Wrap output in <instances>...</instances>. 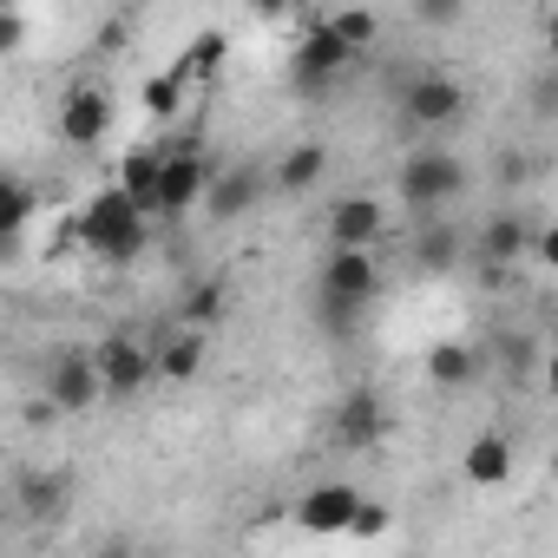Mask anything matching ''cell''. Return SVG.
Instances as JSON below:
<instances>
[{
  "instance_id": "cell-8",
  "label": "cell",
  "mask_w": 558,
  "mask_h": 558,
  "mask_svg": "<svg viewBox=\"0 0 558 558\" xmlns=\"http://www.w3.org/2000/svg\"><path fill=\"white\" fill-rule=\"evenodd\" d=\"M466 112V86L453 80V73H414L408 86H401V119L414 125V132H440V125H453Z\"/></svg>"
},
{
  "instance_id": "cell-16",
  "label": "cell",
  "mask_w": 558,
  "mask_h": 558,
  "mask_svg": "<svg viewBox=\"0 0 558 558\" xmlns=\"http://www.w3.org/2000/svg\"><path fill=\"white\" fill-rule=\"evenodd\" d=\"M421 368H427V381L440 388V395H460V388H473L480 375H486V349H473V342H434L427 355H421Z\"/></svg>"
},
{
  "instance_id": "cell-12",
  "label": "cell",
  "mask_w": 558,
  "mask_h": 558,
  "mask_svg": "<svg viewBox=\"0 0 558 558\" xmlns=\"http://www.w3.org/2000/svg\"><path fill=\"white\" fill-rule=\"evenodd\" d=\"M323 230H329V250H375L381 230H388V210H381L368 191H342V197L329 204Z\"/></svg>"
},
{
  "instance_id": "cell-30",
  "label": "cell",
  "mask_w": 558,
  "mask_h": 558,
  "mask_svg": "<svg viewBox=\"0 0 558 558\" xmlns=\"http://www.w3.org/2000/svg\"><path fill=\"white\" fill-rule=\"evenodd\" d=\"M395 525V512L381 506V499H362V512H355V525H349V538H381Z\"/></svg>"
},
{
  "instance_id": "cell-4",
  "label": "cell",
  "mask_w": 558,
  "mask_h": 558,
  "mask_svg": "<svg viewBox=\"0 0 558 558\" xmlns=\"http://www.w3.org/2000/svg\"><path fill=\"white\" fill-rule=\"evenodd\" d=\"M349 66H355V53L342 47V34L329 27V14H296V53H290L296 86H329Z\"/></svg>"
},
{
  "instance_id": "cell-24",
  "label": "cell",
  "mask_w": 558,
  "mask_h": 558,
  "mask_svg": "<svg viewBox=\"0 0 558 558\" xmlns=\"http://www.w3.org/2000/svg\"><path fill=\"white\" fill-rule=\"evenodd\" d=\"M223 60H230V34H223V27H197V34L184 40L178 73H184L191 86H204V80H217V73H223Z\"/></svg>"
},
{
  "instance_id": "cell-32",
  "label": "cell",
  "mask_w": 558,
  "mask_h": 558,
  "mask_svg": "<svg viewBox=\"0 0 558 558\" xmlns=\"http://www.w3.org/2000/svg\"><path fill=\"white\" fill-rule=\"evenodd\" d=\"M21 40H27V14L0 8V53H21Z\"/></svg>"
},
{
  "instance_id": "cell-15",
  "label": "cell",
  "mask_w": 558,
  "mask_h": 558,
  "mask_svg": "<svg viewBox=\"0 0 558 558\" xmlns=\"http://www.w3.org/2000/svg\"><path fill=\"white\" fill-rule=\"evenodd\" d=\"M256 204H263V171H256V165H223V171L210 178L204 217H210V223H236V217H250Z\"/></svg>"
},
{
  "instance_id": "cell-6",
  "label": "cell",
  "mask_w": 558,
  "mask_h": 558,
  "mask_svg": "<svg viewBox=\"0 0 558 558\" xmlns=\"http://www.w3.org/2000/svg\"><path fill=\"white\" fill-rule=\"evenodd\" d=\"M53 132H60V145H73V151L106 145V132H112V93H106L99 80L66 86V99L53 106Z\"/></svg>"
},
{
  "instance_id": "cell-14",
  "label": "cell",
  "mask_w": 558,
  "mask_h": 558,
  "mask_svg": "<svg viewBox=\"0 0 558 558\" xmlns=\"http://www.w3.org/2000/svg\"><path fill=\"white\" fill-rule=\"evenodd\" d=\"M532 223H525V210H493L486 223H480V236H473V263L480 269H512L525 250H532Z\"/></svg>"
},
{
  "instance_id": "cell-3",
  "label": "cell",
  "mask_w": 558,
  "mask_h": 558,
  "mask_svg": "<svg viewBox=\"0 0 558 558\" xmlns=\"http://www.w3.org/2000/svg\"><path fill=\"white\" fill-rule=\"evenodd\" d=\"M223 165L217 158H204L197 145H165V184H158V223H178V217H191V210H204V197H210V178H217Z\"/></svg>"
},
{
  "instance_id": "cell-10",
  "label": "cell",
  "mask_w": 558,
  "mask_h": 558,
  "mask_svg": "<svg viewBox=\"0 0 558 558\" xmlns=\"http://www.w3.org/2000/svg\"><path fill=\"white\" fill-rule=\"evenodd\" d=\"M93 355H99V375H106V395L112 401H132L138 388L158 381V349H145L138 336H106Z\"/></svg>"
},
{
  "instance_id": "cell-2",
  "label": "cell",
  "mask_w": 558,
  "mask_h": 558,
  "mask_svg": "<svg viewBox=\"0 0 558 558\" xmlns=\"http://www.w3.org/2000/svg\"><path fill=\"white\" fill-rule=\"evenodd\" d=\"M395 191H401V204L414 210V217H440L460 191H466V165L453 158V151H440V145H427V151H408L401 158V178H395Z\"/></svg>"
},
{
  "instance_id": "cell-27",
  "label": "cell",
  "mask_w": 558,
  "mask_h": 558,
  "mask_svg": "<svg viewBox=\"0 0 558 558\" xmlns=\"http://www.w3.org/2000/svg\"><path fill=\"white\" fill-rule=\"evenodd\" d=\"M329 27L342 34V47H349L355 60H362V53L381 40V14H362V8H342V14H329Z\"/></svg>"
},
{
  "instance_id": "cell-7",
  "label": "cell",
  "mask_w": 558,
  "mask_h": 558,
  "mask_svg": "<svg viewBox=\"0 0 558 558\" xmlns=\"http://www.w3.org/2000/svg\"><path fill=\"white\" fill-rule=\"evenodd\" d=\"M316 296L349 303V310H375L381 303V263H375V250H329Z\"/></svg>"
},
{
  "instance_id": "cell-20",
  "label": "cell",
  "mask_w": 558,
  "mask_h": 558,
  "mask_svg": "<svg viewBox=\"0 0 558 558\" xmlns=\"http://www.w3.org/2000/svg\"><path fill=\"white\" fill-rule=\"evenodd\" d=\"M460 250H466V236L447 217H421V230H414V269L421 276H447L460 263Z\"/></svg>"
},
{
  "instance_id": "cell-37",
  "label": "cell",
  "mask_w": 558,
  "mask_h": 558,
  "mask_svg": "<svg viewBox=\"0 0 558 558\" xmlns=\"http://www.w3.org/2000/svg\"><path fill=\"white\" fill-rule=\"evenodd\" d=\"M53 414H60V408H53L47 395H40V401H27V427H53Z\"/></svg>"
},
{
  "instance_id": "cell-22",
  "label": "cell",
  "mask_w": 558,
  "mask_h": 558,
  "mask_svg": "<svg viewBox=\"0 0 558 558\" xmlns=\"http://www.w3.org/2000/svg\"><path fill=\"white\" fill-rule=\"evenodd\" d=\"M460 473H466L473 486H506V473H512V440H506V434H473L466 453H460Z\"/></svg>"
},
{
  "instance_id": "cell-28",
  "label": "cell",
  "mask_w": 558,
  "mask_h": 558,
  "mask_svg": "<svg viewBox=\"0 0 558 558\" xmlns=\"http://www.w3.org/2000/svg\"><path fill=\"white\" fill-rule=\"evenodd\" d=\"M362 316H368V310H349V303L316 296V323H323V336H329V342H355V336H362Z\"/></svg>"
},
{
  "instance_id": "cell-9",
  "label": "cell",
  "mask_w": 558,
  "mask_h": 558,
  "mask_svg": "<svg viewBox=\"0 0 558 558\" xmlns=\"http://www.w3.org/2000/svg\"><path fill=\"white\" fill-rule=\"evenodd\" d=\"M329 440L336 447H349V453H368V447H381L388 440V401H381V388H349L342 401H336V414H329Z\"/></svg>"
},
{
  "instance_id": "cell-31",
  "label": "cell",
  "mask_w": 558,
  "mask_h": 558,
  "mask_svg": "<svg viewBox=\"0 0 558 558\" xmlns=\"http://www.w3.org/2000/svg\"><path fill=\"white\" fill-rule=\"evenodd\" d=\"M532 112H538V119H558V73H551V66L532 80Z\"/></svg>"
},
{
  "instance_id": "cell-38",
  "label": "cell",
  "mask_w": 558,
  "mask_h": 558,
  "mask_svg": "<svg viewBox=\"0 0 558 558\" xmlns=\"http://www.w3.org/2000/svg\"><path fill=\"white\" fill-rule=\"evenodd\" d=\"M538 381H545V395H551V401H558V349H551V355H545V375H538Z\"/></svg>"
},
{
  "instance_id": "cell-19",
  "label": "cell",
  "mask_w": 558,
  "mask_h": 558,
  "mask_svg": "<svg viewBox=\"0 0 558 558\" xmlns=\"http://www.w3.org/2000/svg\"><path fill=\"white\" fill-rule=\"evenodd\" d=\"M486 368H499V381H506V388H525L532 375H545V349H538L532 336L506 329V336H493V349H486Z\"/></svg>"
},
{
  "instance_id": "cell-29",
  "label": "cell",
  "mask_w": 558,
  "mask_h": 558,
  "mask_svg": "<svg viewBox=\"0 0 558 558\" xmlns=\"http://www.w3.org/2000/svg\"><path fill=\"white\" fill-rule=\"evenodd\" d=\"M466 21V8L460 0H414V27H434V34H447V27H460Z\"/></svg>"
},
{
  "instance_id": "cell-23",
  "label": "cell",
  "mask_w": 558,
  "mask_h": 558,
  "mask_svg": "<svg viewBox=\"0 0 558 558\" xmlns=\"http://www.w3.org/2000/svg\"><path fill=\"white\" fill-rule=\"evenodd\" d=\"M223 310H230V290L217 283V276H204V283H191V290L178 296L171 323H178V329H197V336H204V329H217V323H223Z\"/></svg>"
},
{
  "instance_id": "cell-21",
  "label": "cell",
  "mask_w": 558,
  "mask_h": 558,
  "mask_svg": "<svg viewBox=\"0 0 558 558\" xmlns=\"http://www.w3.org/2000/svg\"><path fill=\"white\" fill-rule=\"evenodd\" d=\"M204 355H210V342H204L197 329H171V336L158 342V381H171V388H184V381H197V368H204Z\"/></svg>"
},
{
  "instance_id": "cell-25",
  "label": "cell",
  "mask_w": 558,
  "mask_h": 558,
  "mask_svg": "<svg viewBox=\"0 0 558 558\" xmlns=\"http://www.w3.org/2000/svg\"><path fill=\"white\" fill-rule=\"evenodd\" d=\"M40 210V197H34V184L27 178H8V191H0V243H21V230H27V217Z\"/></svg>"
},
{
  "instance_id": "cell-1",
  "label": "cell",
  "mask_w": 558,
  "mask_h": 558,
  "mask_svg": "<svg viewBox=\"0 0 558 558\" xmlns=\"http://www.w3.org/2000/svg\"><path fill=\"white\" fill-rule=\"evenodd\" d=\"M73 236L99 256V263H138L145 256V243H151V223L138 217V204L119 191V184H106V191H93L86 204H80V217H73Z\"/></svg>"
},
{
  "instance_id": "cell-26",
  "label": "cell",
  "mask_w": 558,
  "mask_h": 558,
  "mask_svg": "<svg viewBox=\"0 0 558 558\" xmlns=\"http://www.w3.org/2000/svg\"><path fill=\"white\" fill-rule=\"evenodd\" d=\"M184 86H191V80H184L178 66H171V73H151V80L138 86V106H145V112L165 125V119H178V106H184Z\"/></svg>"
},
{
  "instance_id": "cell-11",
  "label": "cell",
  "mask_w": 558,
  "mask_h": 558,
  "mask_svg": "<svg viewBox=\"0 0 558 558\" xmlns=\"http://www.w3.org/2000/svg\"><path fill=\"white\" fill-rule=\"evenodd\" d=\"M66 506H73V480H66L60 466H21V473H14V512H21L34 532L60 525Z\"/></svg>"
},
{
  "instance_id": "cell-13",
  "label": "cell",
  "mask_w": 558,
  "mask_h": 558,
  "mask_svg": "<svg viewBox=\"0 0 558 558\" xmlns=\"http://www.w3.org/2000/svg\"><path fill=\"white\" fill-rule=\"evenodd\" d=\"M355 512H362V493L342 486V480H323V486H310V493L296 499V525H303L310 538H342V532L355 525Z\"/></svg>"
},
{
  "instance_id": "cell-36",
  "label": "cell",
  "mask_w": 558,
  "mask_h": 558,
  "mask_svg": "<svg viewBox=\"0 0 558 558\" xmlns=\"http://www.w3.org/2000/svg\"><path fill=\"white\" fill-rule=\"evenodd\" d=\"M499 158H506V165H499V178H506V184H519V178L532 171V165H525V151H499Z\"/></svg>"
},
{
  "instance_id": "cell-33",
  "label": "cell",
  "mask_w": 558,
  "mask_h": 558,
  "mask_svg": "<svg viewBox=\"0 0 558 558\" xmlns=\"http://www.w3.org/2000/svg\"><path fill=\"white\" fill-rule=\"evenodd\" d=\"M532 256H538L545 269H558V223H545V230L532 236Z\"/></svg>"
},
{
  "instance_id": "cell-18",
  "label": "cell",
  "mask_w": 558,
  "mask_h": 558,
  "mask_svg": "<svg viewBox=\"0 0 558 558\" xmlns=\"http://www.w3.org/2000/svg\"><path fill=\"white\" fill-rule=\"evenodd\" d=\"M323 171H329V145H323V138H303V145H290L283 158L269 165V191L303 197V191H316V184H323Z\"/></svg>"
},
{
  "instance_id": "cell-5",
  "label": "cell",
  "mask_w": 558,
  "mask_h": 558,
  "mask_svg": "<svg viewBox=\"0 0 558 558\" xmlns=\"http://www.w3.org/2000/svg\"><path fill=\"white\" fill-rule=\"evenodd\" d=\"M40 395H47L60 414H86V408L106 395L99 355H93V349H53V355H47V375H40Z\"/></svg>"
},
{
  "instance_id": "cell-34",
  "label": "cell",
  "mask_w": 558,
  "mask_h": 558,
  "mask_svg": "<svg viewBox=\"0 0 558 558\" xmlns=\"http://www.w3.org/2000/svg\"><path fill=\"white\" fill-rule=\"evenodd\" d=\"M538 47H545V66L558 73V8H551V14L538 21Z\"/></svg>"
},
{
  "instance_id": "cell-17",
  "label": "cell",
  "mask_w": 558,
  "mask_h": 558,
  "mask_svg": "<svg viewBox=\"0 0 558 558\" xmlns=\"http://www.w3.org/2000/svg\"><path fill=\"white\" fill-rule=\"evenodd\" d=\"M158 184H165V145H132L119 158V191L138 204V217H158Z\"/></svg>"
},
{
  "instance_id": "cell-35",
  "label": "cell",
  "mask_w": 558,
  "mask_h": 558,
  "mask_svg": "<svg viewBox=\"0 0 558 558\" xmlns=\"http://www.w3.org/2000/svg\"><path fill=\"white\" fill-rule=\"evenodd\" d=\"M93 558H145V551H138V545H132L125 532H112V538H106V545H99Z\"/></svg>"
}]
</instances>
